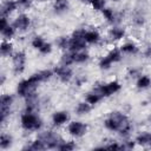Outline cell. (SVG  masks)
<instances>
[{"instance_id": "obj_1", "label": "cell", "mask_w": 151, "mask_h": 151, "mask_svg": "<svg viewBox=\"0 0 151 151\" xmlns=\"http://www.w3.org/2000/svg\"><path fill=\"white\" fill-rule=\"evenodd\" d=\"M103 125L107 131L118 133L123 139L131 136L133 126L129 116L123 111H112L103 120Z\"/></svg>"}, {"instance_id": "obj_2", "label": "cell", "mask_w": 151, "mask_h": 151, "mask_svg": "<svg viewBox=\"0 0 151 151\" xmlns=\"http://www.w3.org/2000/svg\"><path fill=\"white\" fill-rule=\"evenodd\" d=\"M40 84H42V83L39 79L38 74L34 72L29 77L24 78L20 81H18L17 87H15V93H17L18 97H20L25 100L29 97H33V96L38 94L37 91H38Z\"/></svg>"}, {"instance_id": "obj_3", "label": "cell", "mask_w": 151, "mask_h": 151, "mask_svg": "<svg viewBox=\"0 0 151 151\" xmlns=\"http://www.w3.org/2000/svg\"><path fill=\"white\" fill-rule=\"evenodd\" d=\"M20 127L26 132H39L44 127V120L37 112L22 111L19 118Z\"/></svg>"}, {"instance_id": "obj_4", "label": "cell", "mask_w": 151, "mask_h": 151, "mask_svg": "<svg viewBox=\"0 0 151 151\" xmlns=\"http://www.w3.org/2000/svg\"><path fill=\"white\" fill-rule=\"evenodd\" d=\"M94 90H97L103 96V98H109V97H112V96L117 94L122 90V84H120L119 80L112 79V80L103 81V83L98 84L94 87Z\"/></svg>"}, {"instance_id": "obj_5", "label": "cell", "mask_w": 151, "mask_h": 151, "mask_svg": "<svg viewBox=\"0 0 151 151\" xmlns=\"http://www.w3.org/2000/svg\"><path fill=\"white\" fill-rule=\"evenodd\" d=\"M12 61V72L15 76H21L27 65V54L24 50H18L14 52V54L11 58Z\"/></svg>"}, {"instance_id": "obj_6", "label": "cell", "mask_w": 151, "mask_h": 151, "mask_svg": "<svg viewBox=\"0 0 151 151\" xmlns=\"http://www.w3.org/2000/svg\"><path fill=\"white\" fill-rule=\"evenodd\" d=\"M66 132L72 138H81L88 132V125L83 120H70L66 125Z\"/></svg>"}, {"instance_id": "obj_7", "label": "cell", "mask_w": 151, "mask_h": 151, "mask_svg": "<svg viewBox=\"0 0 151 151\" xmlns=\"http://www.w3.org/2000/svg\"><path fill=\"white\" fill-rule=\"evenodd\" d=\"M53 72H54V77L63 84H67L74 79V72L71 66H66L59 63L53 67Z\"/></svg>"}, {"instance_id": "obj_8", "label": "cell", "mask_w": 151, "mask_h": 151, "mask_svg": "<svg viewBox=\"0 0 151 151\" xmlns=\"http://www.w3.org/2000/svg\"><path fill=\"white\" fill-rule=\"evenodd\" d=\"M12 25L17 28V31L19 33L27 32L32 26V18L29 17V14H27L25 12H21L13 19Z\"/></svg>"}, {"instance_id": "obj_9", "label": "cell", "mask_w": 151, "mask_h": 151, "mask_svg": "<svg viewBox=\"0 0 151 151\" xmlns=\"http://www.w3.org/2000/svg\"><path fill=\"white\" fill-rule=\"evenodd\" d=\"M39 136L42 138V140H44V143L46 145V149H50V150H57L59 143L63 139L54 131H45V132L40 133Z\"/></svg>"}, {"instance_id": "obj_10", "label": "cell", "mask_w": 151, "mask_h": 151, "mask_svg": "<svg viewBox=\"0 0 151 151\" xmlns=\"http://www.w3.org/2000/svg\"><path fill=\"white\" fill-rule=\"evenodd\" d=\"M70 120H71V116H70V112L66 110H57L51 116V123L54 127L65 126Z\"/></svg>"}, {"instance_id": "obj_11", "label": "cell", "mask_w": 151, "mask_h": 151, "mask_svg": "<svg viewBox=\"0 0 151 151\" xmlns=\"http://www.w3.org/2000/svg\"><path fill=\"white\" fill-rule=\"evenodd\" d=\"M107 38L112 42L122 41V40H124L126 38V29L123 26L118 25V24L111 25V27L107 31Z\"/></svg>"}, {"instance_id": "obj_12", "label": "cell", "mask_w": 151, "mask_h": 151, "mask_svg": "<svg viewBox=\"0 0 151 151\" xmlns=\"http://www.w3.org/2000/svg\"><path fill=\"white\" fill-rule=\"evenodd\" d=\"M119 48L124 55H137L140 52V47L134 40H126L119 45Z\"/></svg>"}, {"instance_id": "obj_13", "label": "cell", "mask_w": 151, "mask_h": 151, "mask_svg": "<svg viewBox=\"0 0 151 151\" xmlns=\"http://www.w3.org/2000/svg\"><path fill=\"white\" fill-rule=\"evenodd\" d=\"M17 9H19V5L17 0H4L0 6L1 17L9 18L14 12H17Z\"/></svg>"}, {"instance_id": "obj_14", "label": "cell", "mask_w": 151, "mask_h": 151, "mask_svg": "<svg viewBox=\"0 0 151 151\" xmlns=\"http://www.w3.org/2000/svg\"><path fill=\"white\" fill-rule=\"evenodd\" d=\"M101 34L98 29L96 28H85L84 33V40L86 41L87 45H99L101 41Z\"/></svg>"}, {"instance_id": "obj_15", "label": "cell", "mask_w": 151, "mask_h": 151, "mask_svg": "<svg viewBox=\"0 0 151 151\" xmlns=\"http://www.w3.org/2000/svg\"><path fill=\"white\" fill-rule=\"evenodd\" d=\"M100 14H101L103 19H104L107 24H110V25H116V24H118V19H119L118 13H117L116 9H113L112 7L106 6L104 9H101Z\"/></svg>"}, {"instance_id": "obj_16", "label": "cell", "mask_w": 151, "mask_h": 151, "mask_svg": "<svg viewBox=\"0 0 151 151\" xmlns=\"http://www.w3.org/2000/svg\"><path fill=\"white\" fill-rule=\"evenodd\" d=\"M15 48H14V44L12 40H1L0 44V54L2 58H12V55L14 54Z\"/></svg>"}, {"instance_id": "obj_17", "label": "cell", "mask_w": 151, "mask_h": 151, "mask_svg": "<svg viewBox=\"0 0 151 151\" xmlns=\"http://www.w3.org/2000/svg\"><path fill=\"white\" fill-rule=\"evenodd\" d=\"M70 7H71L70 0H53L52 2V9L58 15L67 13Z\"/></svg>"}, {"instance_id": "obj_18", "label": "cell", "mask_w": 151, "mask_h": 151, "mask_svg": "<svg viewBox=\"0 0 151 151\" xmlns=\"http://www.w3.org/2000/svg\"><path fill=\"white\" fill-rule=\"evenodd\" d=\"M87 44L84 40V38H73L70 35V46H68V51L71 52H79V51H84L87 48Z\"/></svg>"}, {"instance_id": "obj_19", "label": "cell", "mask_w": 151, "mask_h": 151, "mask_svg": "<svg viewBox=\"0 0 151 151\" xmlns=\"http://www.w3.org/2000/svg\"><path fill=\"white\" fill-rule=\"evenodd\" d=\"M136 145L143 147H151V132L150 131H142L134 137Z\"/></svg>"}, {"instance_id": "obj_20", "label": "cell", "mask_w": 151, "mask_h": 151, "mask_svg": "<svg viewBox=\"0 0 151 151\" xmlns=\"http://www.w3.org/2000/svg\"><path fill=\"white\" fill-rule=\"evenodd\" d=\"M134 86L139 91H145L151 87V77L149 74H140L136 80H134Z\"/></svg>"}, {"instance_id": "obj_21", "label": "cell", "mask_w": 151, "mask_h": 151, "mask_svg": "<svg viewBox=\"0 0 151 151\" xmlns=\"http://www.w3.org/2000/svg\"><path fill=\"white\" fill-rule=\"evenodd\" d=\"M104 98H103V96L97 91V90H91V91H88L86 94H85V98H84V100H86L91 106H96V105H98L101 100H103Z\"/></svg>"}, {"instance_id": "obj_22", "label": "cell", "mask_w": 151, "mask_h": 151, "mask_svg": "<svg viewBox=\"0 0 151 151\" xmlns=\"http://www.w3.org/2000/svg\"><path fill=\"white\" fill-rule=\"evenodd\" d=\"M93 106H91L86 100H81V101H78L74 106V113L79 117L81 116H87L91 111H92Z\"/></svg>"}, {"instance_id": "obj_23", "label": "cell", "mask_w": 151, "mask_h": 151, "mask_svg": "<svg viewBox=\"0 0 151 151\" xmlns=\"http://www.w3.org/2000/svg\"><path fill=\"white\" fill-rule=\"evenodd\" d=\"M24 149L25 150H31V151H41V150H46V145H45L42 138L40 136H38L37 138L29 140V143Z\"/></svg>"}, {"instance_id": "obj_24", "label": "cell", "mask_w": 151, "mask_h": 151, "mask_svg": "<svg viewBox=\"0 0 151 151\" xmlns=\"http://www.w3.org/2000/svg\"><path fill=\"white\" fill-rule=\"evenodd\" d=\"M106 55H107V58L113 63V65L120 63V61L123 60V57H124V54L122 53L119 46H113V47H111V48L107 51Z\"/></svg>"}, {"instance_id": "obj_25", "label": "cell", "mask_w": 151, "mask_h": 151, "mask_svg": "<svg viewBox=\"0 0 151 151\" xmlns=\"http://www.w3.org/2000/svg\"><path fill=\"white\" fill-rule=\"evenodd\" d=\"M14 143L13 136L8 132H1L0 134V149L1 150H8L9 147H12Z\"/></svg>"}, {"instance_id": "obj_26", "label": "cell", "mask_w": 151, "mask_h": 151, "mask_svg": "<svg viewBox=\"0 0 151 151\" xmlns=\"http://www.w3.org/2000/svg\"><path fill=\"white\" fill-rule=\"evenodd\" d=\"M73 59H74V65H83L91 59V55L86 50H84L79 52H73Z\"/></svg>"}, {"instance_id": "obj_27", "label": "cell", "mask_w": 151, "mask_h": 151, "mask_svg": "<svg viewBox=\"0 0 151 151\" xmlns=\"http://www.w3.org/2000/svg\"><path fill=\"white\" fill-rule=\"evenodd\" d=\"M17 33H18V31H17V28L12 25V22H11L7 27H5L4 29H0L1 38L5 39V40H13L14 37L17 35Z\"/></svg>"}, {"instance_id": "obj_28", "label": "cell", "mask_w": 151, "mask_h": 151, "mask_svg": "<svg viewBox=\"0 0 151 151\" xmlns=\"http://www.w3.org/2000/svg\"><path fill=\"white\" fill-rule=\"evenodd\" d=\"M55 47L58 50H60L61 52H65V51H68V46H70V35H59L55 41Z\"/></svg>"}, {"instance_id": "obj_29", "label": "cell", "mask_w": 151, "mask_h": 151, "mask_svg": "<svg viewBox=\"0 0 151 151\" xmlns=\"http://www.w3.org/2000/svg\"><path fill=\"white\" fill-rule=\"evenodd\" d=\"M39 77V79L41 80V83H46L48 80H51L54 77V72L53 68H44V70H39L35 72Z\"/></svg>"}, {"instance_id": "obj_30", "label": "cell", "mask_w": 151, "mask_h": 151, "mask_svg": "<svg viewBox=\"0 0 151 151\" xmlns=\"http://www.w3.org/2000/svg\"><path fill=\"white\" fill-rule=\"evenodd\" d=\"M14 96L11 93H2L0 96V107H13Z\"/></svg>"}, {"instance_id": "obj_31", "label": "cell", "mask_w": 151, "mask_h": 151, "mask_svg": "<svg viewBox=\"0 0 151 151\" xmlns=\"http://www.w3.org/2000/svg\"><path fill=\"white\" fill-rule=\"evenodd\" d=\"M74 149H77V144L74 140H65V139H61V142L59 143L57 150H60V151H73Z\"/></svg>"}, {"instance_id": "obj_32", "label": "cell", "mask_w": 151, "mask_h": 151, "mask_svg": "<svg viewBox=\"0 0 151 151\" xmlns=\"http://www.w3.org/2000/svg\"><path fill=\"white\" fill-rule=\"evenodd\" d=\"M112 66H113V63L107 58L106 54H104V55H101L99 58V60H98V67L101 71H109V70L112 68Z\"/></svg>"}, {"instance_id": "obj_33", "label": "cell", "mask_w": 151, "mask_h": 151, "mask_svg": "<svg viewBox=\"0 0 151 151\" xmlns=\"http://www.w3.org/2000/svg\"><path fill=\"white\" fill-rule=\"evenodd\" d=\"M60 64L66 65V66H72L74 65V59H73V52L71 51H65L63 52L60 57Z\"/></svg>"}, {"instance_id": "obj_34", "label": "cell", "mask_w": 151, "mask_h": 151, "mask_svg": "<svg viewBox=\"0 0 151 151\" xmlns=\"http://www.w3.org/2000/svg\"><path fill=\"white\" fill-rule=\"evenodd\" d=\"M45 42H46L45 38L42 35H40V34H37V35H34L31 39V47L34 48V50H37V51H39Z\"/></svg>"}, {"instance_id": "obj_35", "label": "cell", "mask_w": 151, "mask_h": 151, "mask_svg": "<svg viewBox=\"0 0 151 151\" xmlns=\"http://www.w3.org/2000/svg\"><path fill=\"white\" fill-rule=\"evenodd\" d=\"M96 149H110V150H124L123 147V143L117 142V140H109L106 144H104L103 146H98Z\"/></svg>"}, {"instance_id": "obj_36", "label": "cell", "mask_w": 151, "mask_h": 151, "mask_svg": "<svg viewBox=\"0 0 151 151\" xmlns=\"http://www.w3.org/2000/svg\"><path fill=\"white\" fill-rule=\"evenodd\" d=\"M106 1L107 0H90L88 5L94 12H101V9L106 7Z\"/></svg>"}, {"instance_id": "obj_37", "label": "cell", "mask_w": 151, "mask_h": 151, "mask_svg": "<svg viewBox=\"0 0 151 151\" xmlns=\"http://www.w3.org/2000/svg\"><path fill=\"white\" fill-rule=\"evenodd\" d=\"M145 21H146V19H145L144 14H142V13H136V14L133 15V18H132V22H133V25L137 26V27L144 26Z\"/></svg>"}, {"instance_id": "obj_38", "label": "cell", "mask_w": 151, "mask_h": 151, "mask_svg": "<svg viewBox=\"0 0 151 151\" xmlns=\"http://www.w3.org/2000/svg\"><path fill=\"white\" fill-rule=\"evenodd\" d=\"M52 51H53V44L46 40V42L42 45V47H41L38 52H39L41 55H48V54L52 53Z\"/></svg>"}, {"instance_id": "obj_39", "label": "cell", "mask_w": 151, "mask_h": 151, "mask_svg": "<svg viewBox=\"0 0 151 151\" xmlns=\"http://www.w3.org/2000/svg\"><path fill=\"white\" fill-rule=\"evenodd\" d=\"M142 74V71H140V68L139 67H130L129 70H127V76H129V78H131V79H137L139 76Z\"/></svg>"}, {"instance_id": "obj_40", "label": "cell", "mask_w": 151, "mask_h": 151, "mask_svg": "<svg viewBox=\"0 0 151 151\" xmlns=\"http://www.w3.org/2000/svg\"><path fill=\"white\" fill-rule=\"evenodd\" d=\"M17 1H18V5H19V8H21V9H28V8L32 7L34 0H17Z\"/></svg>"}, {"instance_id": "obj_41", "label": "cell", "mask_w": 151, "mask_h": 151, "mask_svg": "<svg viewBox=\"0 0 151 151\" xmlns=\"http://www.w3.org/2000/svg\"><path fill=\"white\" fill-rule=\"evenodd\" d=\"M86 77H84V76H78V77H74V83H76V85L78 86V87H80V86H83L85 83H86Z\"/></svg>"}, {"instance_id": "obj_42", "label": "cell", "mask_w": 151, "mask_h": 151, "mask_svg": "<svg viewBox=\"0 0 151 151\" xmlns=\"http://www.w3.org/2000/svg\"><path fill=\"white\" fill-rule=\"evenodd\" d=\"M143 54H144L145 58H151V47H146V48L144 50Z\"/></svg>"}, {"instance_id": "obj_43", "label": "cell", "mask_w": 151, "mask_h": 151, "mask_svg": "<svg viewBox=\"0 0 151 151\" xmlns=\"http://www.w3.org/2000/svg\"><path fill=\"white\" fill-rule=\"evenodd\" d=\"M5 80H6V76H5V74H1V80H0V85H4V84H5Z\"/></svg>"}, {"instance_id": "obj_44", "label": "cell", "mask_w": 151, "mask_h": 151, "mask_svg": "<svg viewBox=\"0 0 151 151\" xmlns=\"http://www.w3.org/2000/svg\"><path fill=\"white\" fill-rule=\"evenodd\" d=\"M110 2H113V4H118V2H120V1H123V0H109Z\"/></svg>"}, {"instance_id": "obj_45", "label": "cell", "mask_w": 151, "mask_h": 151, "mask_svg": "<svg viewBox=\"0 0 151 151\" xmlns=\"http://www.w3.org/2000/svg\"><path fill=\"white\" fill-rule=\"evenodd\" d=\"M78 1H80V2H87V4H88L90 0H78Z\"/></svg>"}, {"instance_id": "obj_46", "label": "cell", "mask_w": 151, "mask_h": 151, "mask_svg": "<svg viewBox=\"0 0 151 151\" xmlns=\"http://www.w3.org/2000/svg\"><path fill=\"white\" fill-rule=\"evenodd\" d=\"M150 100H151V94H150Z\"/></svg>"}]
</instances>
